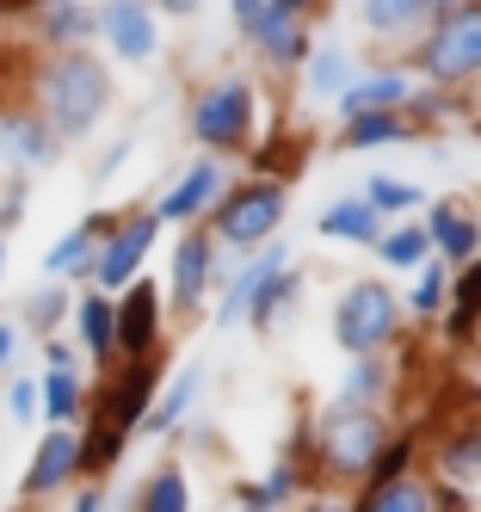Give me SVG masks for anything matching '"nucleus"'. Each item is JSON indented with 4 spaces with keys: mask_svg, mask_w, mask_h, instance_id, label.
Masks as SVG:
<instances>
[{
    "mask_svg": "<svg viewBox=\"0 0 481 512\" xmlns=\"http://www.w3.org/2000/svg\"><path fill=\"white\" fill-rule=\"evenodd\" d=\"M31 112L50 124L56 142H81L87 130H99L105 105H111V75L93 50H56L44 68L31 75Z\"/></svg>",
    "mask_w": 481,
    "mask_h": 512,
    "instance_id": "nucleus-1",
    "label": "nucleus"
},
{
    "mask_svg": "<svg viewBox=\"0 0 481 512\" xmlns=\"http://www.w3.org/2000/svg\"><path fill=\"white\" fill-rule=\"evenodd\" d=\"M155 229H161V216H124V223H111L105 229V241H99V253H93V290H124L136 272H142V260H148V247H155Z\"/></svg>",
    "mask_w": 481,
    "mask_h": 512,
    "instance_id": "nucleus-2",
    "label": "nucleus"
},
{
    "mask_svg": "<svg viewBox=\"0 0 481 512\" xmlns=\"http://www.w3.org/2000/svg\"><path fill=\"white\" fill-rule=\"evenodd\" d=\"M333 334H340L346 352H370V346H383L395 334V297L383 284H358L346 290V303L340 315H333Z\"/></svg>",
    "mask_w": 481,
    "mask_h": 512,
    "instance_id": "nucleus-3",
    "label": "nucleus"
},
{
    "mask_svg": "<svg viewBox=\"0 0 481 512\" xmlns=\"http://www.w3.org/2000/svg\"><path fill=\"white\" fill-rule=\"evenodd\" d=\"M278 216H284V192L266 186V179H253V186H241L235 198H222L216 235L235 241V247H247V241H266V235L278 229Z\"/></svg>",
    "mask_w": 481,
    "mask_h": 512,
    "instance_id": "nucleus-4",
    "label": "nucleus"
},
{
    "mask_svg": "<svg viewBox=\"0 0 481 512\" xmlns=\"http://www.w3.org/2000/svg\"><path fill=\"white\" fill-rule=\"evenodd\" d=\"M481 68V7H457L438 25V38L426 44V75L438 81H463Z\"/></svg>",
    "mask_w": 481,
    "mask_h": 512,
    "instance_id": "nucleus-5",
    "label": "nucleus"
},
{
    "mask_svg": "<svg viewBox=\"0 0 481 512\" xmlns=\"http://www.w3.org/2000/svg\"><path fill=\"white\" fill-rule=\"evenodd\" d=\"M99 38L111 44L118 62H155L161 25H155V13H148V0H105L99 7Z\"/></svg>",
    "mask_w": 481,
    "mask_h": 512,
    "instance_id": "nucleus-6",
    "label": "nucleus"
},
{
    "mask_svg": "<svg viewBox=\"0 0 481 512\" xmlns=\"http://www.w3.org/2000/svg\"><path fill=\"white\" fill-rule=\"evenodd\" d=\"M247 124H253V93L241 81H222L192 105V130H198V142H210V149H235L247 136Z\"/></svg>",
    "mask_w": 481,
    "mask_h": 512,
    "instance_id": "nucleus-7",
    "label": "nucleus"
},
{
    "mask_svg": "<svg viewBox=\"0 0 481 512\" xmlns=\"http://www.w3.org/2000/svg\"><path fill=\"white\" fill-rule=\"evenodd\" d=\"M74 475H81V438H74L68 426H50V432H44V445H37V451H31V463H25L19 494H25V500L62 494Z\"/></svg>",
    "mask_w": 481,
    "mask_h": 512,
    "instance_id": "nucleus-8",
    "label": "nucleus"
},
{
    "mask_svg": "<svg viewBox=\"0 0 481 512\" xmlns=\"http://www.w3.org/2000/svg\"><path fill=\"white\" fill-rule=\"evenodd\" d=\"M155 383H161V371H155V358H130V371L105 389V408H99V426L105 432H118V438H130L136 426H142V414L155 408Z\"/></svg>",
    "mask_w": 481,
    "mask_h": 512,
    "instance_id": "nucleus-9",
    "label": "nucleus"
},
{
    "mask_svg": "<svg viewBox=\"0 0 481 512\" xmlns=\"http://www.w3.org/2000/svg\"><path fill=\"white\" fill-rule=\"evenodd\" d=\"M321 451L333 469H364L370 457H377V420H370V408H333L321 420Z\"/></svg>",
    "mask_w": 481,
    "mask_h": 512,
    "instance_id": "nucleus-10",
    "label": "nucleus"
},
{
    "mask_svg": "<svg viewBox=\"0 0 481 512\" xmlns=\"http://www.w3.org/2000/svg\"><path fill=\"white\" fill-rule=\"evenodd\" d=\"M161 340V290L130 278L124 284V303H118V352L124 358H148Z\"/></svg>",
    "mask_w": 481,
    "mask_h": 512,
    "instance_id": "nucleus-11",
    "label": "nucleus"
},
{
    "mask_svg": "<svg viewBox=\"0 0 481 512\" xmlns=\"http://www.w3.org/2000/svg\"><path fill=\"white\" fill-rule=\"evenodd\" d=\"M56 149H62V142L50 136V124L37 112H0V167H19V173L50 167Z\"/></svg>",
    "mask_w": 481,
    "mask_h": 512,
    "instance_id": "nucleus-12",
    "label": "nucleus"
},
{
    "mask_svg": "<svg viewBox=\"0 0 481 512\" xmlns=\"http://www.w3.org/2000/svg\"><path fill=\"white\" fill-rule=\"evenodd\" d=\"M37 38L50 50H87V38H99V7L87 0H37Z\"/></svg>",
    "mask_w": 481,
    "mask_h": 512,
    "instance_id": "nucleus-13",
    "label": "nucleus"
},
{
    "mask_svg": "<svg viewBox=\"0 0 481 512\" xmlns=\"http://www.w3.org/2000/svg\"><path fill=\"white\" fill-rule=\"evenodd\" d=\"M105 216H87L81 229H68L50 253H44V278L50 284H62V278H87L93 272V253H99V241H105Z\"/></svg>",
    "mask_w": 481,
    "mask_h": 512,
    "instance_id": "nucleus-14",
    "label": "nucleus"
},
{
    "mask_svg": "<svg viewBox=\"0 0 481 512\" xmlns=\"http://www.w3.org/2000/svg\"><path fill=\"white\" fill-rule=\"evenodd\" d=\"M216 192H222V167H216V161H198V167H192V173H185L179 186L161 198V210H155V216H161V223H192L198 210H210V198H216Z\"/></svg>",
    "mask_w": 481,
    "mask_h": 512,
    "instance_id": "nucleus-15",
    "label": "nucleus"
},
{
    "mask_svg": "<svg viewBox=\"0 0 481 512\" xmlns=\"http://www.w3.org/2000/svg\"><path fill=\"white\" fill-rule=\"evenodd\" d=\"M81 408H87L81 371H44V377H37V414H44L50 426H74Z\"/></svg>",
    "mask_w": 481,
    "mask_h": 512,
    "instance_id": "nucleus-16",
    "label": "nucleus"
},
{
    "mask_svg": "<svg viewBox=\"0 0 481 512\" xmlns=\"http://www.w3.org/2000/svg\"><path fill=\"white\" fill-rule=\"evenodd\" d=\"M74 327H81L93 358H118V303H111L105 290H87V297L74 303Z\"/></svg>",
    "mask_w": 481,
    "mask_h": 512,
    "instance_id": "nucleus-17",
    "label": "nucleus"
},
{
    "mask_svg": "<svg viewBox=\"0 0 481 512\" xmlns=\"http://www.w3.org/2000/svg\"><path fill=\"white\" fill-rule=\"evenodd\" d=\"M204 284H210V241L192 235V241H179V253H173V303L179 309H198L204 303Z\"/></svg>",
    "mask_w": 481,
    "mask_h": 512,
    "instance_id": "nucleus-18",
    "label": "nucleus"
},
{
    "mask_svg": "<svg viewBox=\"0 0 481 512\" xmlns=\"http://www.w3.org/2000/svg\"><path fill=\"white\" fill-rule=\"evenodd\" d=\"M321 235H340V241H377V210L346 198V204H333L321 210Z\"/></svg>",
    "mask_w": 481,
    "mask_h": 512,
    "instance_id": "nucleus-19",
    "label": "nucleus"
},
{
    "mask_svg": "<svg viewBox=\"0 0 481 512\" xmlns=\"http://www.w3.org/2000/svg\"><path fill=\"white\" fill-rule=\"evenodd\" d=\"M426 235H432L444 253H451V260H469V253H475V223H463V210H457V204H438Z\"/></svg>",
    "mask_w": 481,
    "mask_h": 512,
    "instance_id": "nucleus-20",
    "label": "nucleus"
},
{
    "mask_svg": "<svg viewBox=\"0 0 481 512\" xmlns=\"http://www.w3.org/2000/svg\"><path fill=\"white\" fill-rule=\"evenodd\" d=\"M278 266H284V247H272V253H259V260H253V266H247V272L235 278V290H229V303H222V321H235V315H241V309L253 303V290L266 284V278H272Z\"/></svg>",
    "mask_w": 481,
    "mask_h": 512,
    "instance_id": "nucleus-21",
    "label": "nucleus"
},
{
    "mask_svg": "<svg viewBox=\"0 0 481 512\" xmlns=\"http://www.w3.org/2000/svg\"><path fill=\"white\" fill-rule=\"evenodd\" d=\"M192 395H198V371H179V383L155 401V414H142V426H148V432L179 426V420H185V408H192Z\"/></svg>",
    "mask_w": 481,
    "mask_h": 512,
    "instance_id": "nucleus-22",
    "label": "nucleus"
},
{
    "mask_svg": "<svg viewBox=\"0 0 481 512\" xmlns=\"http://www.w3.org/2000/svg\"><path fill=\"white\" fill-rule=\"evenodd\" d=\"M364 512H432V494L420 482H383L364 500Z\"/></svg>",
    "mask_w": 481,
    "mask_h": 512,
    "instance_id": "nucleus-23",
    "label": "nucleus"
},
{
    "mask_svg": "<svg viewBox=\"0 0 481 512\" xmlns=\"http://www.w3.org/2000/svg\"><path fill=\"white\" fill-rule=\"evenodd\" d=\"M142 512H185V475L167 463L148 475V488H142Z\"/></svg>",
    "mask_w": 481,
    "mask_h": 512,
    "instance_id": "nucleus-24",
    "label": "nucleus"
},
{
    "mask_svg": "<svg viewBox=\"0 0 481 512\" xmlns=\"http://www.w3.org/2000/svg\"><path fill=\"white\" fill-rule=\"evenodd\" d=\"M395 99H407V81L401 75H370V81H358L346 93V112L358 118V112H370V105H395Z\"/></svg>",
    "mask_w": 481,
    "mask_h": 512,
    "instance_id": "nucleus-25",
    "label": "nucleus"
},
{
    "mask_svg": "<svg viewBox=\"0 0 481 512\" xmlns=\"http://www.w3.org/2000/svg\"><path fill=\"white\" fill-rule=\"evenodd\" d=\"M118 457H124V438H118V432L93 426V432L81 438V475H93V482H99V475H105L111 463H118Z\"/></svg>",
    "mask_w": 481,
    "mask_h": 512,
    "instance_id": "nucleus-26",
    "label": "nucleus"
},
{
    "mask_svg": "<svg viewBox=\"0 0 481 512\" xmlns=\"http://www.w3.org/2000/svg\"><path fill=\"white\" fill-rule=\"evenodd\" d=\"M432 7H444V0H364V19L370 25H407L414 13H432Z\"/></svg>",
    "mask_w": 481,
    "mask_h": 512,
    "instance_id": "nucleus-27",
    "label": "nucleus"
},
{
    "mask_svg": "<svg viewBox=\"0 0 481 512\" xmlns=\"http://www.w3.org/2000/svg\"><path fill=\"white\" fill-rule=\"evenodd\" d=\"M395 136H407V124H395V118H370V112H358L352 118V130H346V142H352V149H370V142H395Z\"/></svg>",
    "mask_w": 481,
    "mask_h": 512,
    "instance_id": "nucleus-28",
    "label": "nucleus"
},
{
    "mask_svg": "<svg viewBox=\"0 0 481 512\" xmlns=\"http://www.w3.org/2000/svg\"><path fill=\"white\" fill-rule=\"evenodd\" d=\"M426 241H432V235H426L420 223H414V229H395V235L383 241V260H389V266H420V253H426Z\"/></svg>",
    "mask_w": 481,
    "mask_h": 512,
    "instance_id": "nucleus-29",
    "label": "nucleus"
},
{
    "mask_svg": "<svg viewBox=\"0 0 481 512\" xmlns=\"http://www.w3.org/2000/svg\"><path fill=\"white\" fill-rule=\"evenodd\" d=\"M68 315V297H62V284H50V290H37V297L25 303V321L31 327H44V334H50V327Z\"/></svg>",
    "mask_w": 481,
    "mask_h": 512,
    "instance_id": "nucleus-30",
    "label": "nucleus"
},
{
    "mask_svg": "<svg viewBox=\"0 0 481 512\" xmlns=\"http://www.w3.org/2000/svg\"><path fill=\"white\" fill-rule=\"evenodd\" d=\"M7 420L13 426H31L37 420V377H13L7 383Z\"/></svg>",
    "mask_w": 481,
    "mask_h": 512,
    "instance_id": "nucleus-31",
    "label": "nucleus"
},
{
    "mask_svg": "<svg viewBox=\"0 0 481 512\" xmlns=\"http://www.w3.org/2000/svg\"><path fill=\"white\" fill-rule=\"evenodd\" d=\"M444 469H451L457 482H481V438H457V445L444 451Z\"/></svg>",
    "mask_w": 481,
    "mask_h": 512,
    "instance_id": "nucleus-32",
    "label": "nucleus"
},
{
    "mask_svg": "<svg viewBox=\"0 0 481 512\" xmlns=\"http://www.w3.org/2000/svg\"><path fill=\"white\" fill-rule=\"evenodd\" d=\"M370 210H401V204H420V192L414 186H395V179H370V198H364Z\"/></svg>",
    "mask_w": 481,
    "mask_h": 512,
    "instance_id": "nucleus-33",
    "label": "nucleus"
},
{
    "mask_svg": "<svg viewBox=\"0 0 481 512\" xmlns=\"http://www.w3.org/2000/svg\"><path fill=\"white\" fill-rule=\"evenodd\" d=\"M475 315H481V272H469V278H463V290H457V321H451V327L463 334Z\"/></svg>",
    "mask_w": 481,
    "mask_h": 512,
    "instance_id": "nucleus-34",
    "label": "nucleus"
},
{
    "mask_svg": "<svg viewBox=\"0 0 481 512\" xmlns=\"http://www.w3.org/2000/svg\"><path fill=\"white\" fill-rule=\"evenodd\" d=\"M309 81H315V93H333V87L346 81V56H333V50H327V56L309 68Z\"/></svg>",
    "mask_w": 481,
    "mask_h": 512,
    "instance_id": "nucleus-35",
    "label": "nucleus"
},
{
    "mask_svg": "<svg viewBox=\"0 0 481 512\" xmlns=\"http://www.w3.org/2000/svg\"><path fill=\"white\" fill-rule=\"evenodd\" d=\"M438 297H444V278H438V272H426V278L414 284V309L426 315V309H438Z\"/></svg>",
    "mask_w": 481,
    "mask_h": 512,
    "instance_id": "nucleus-36",
    "label": "nucleus"
},
{
    "mask_svg": "<svg viewBox=\"0 0 481 512\" xmlns=\"http://www.w3.org/2000/svg\"><path fill=\"white\" fill-rule=\"evenodd\" d=\"M401 463H407V445L383 451V463H377V488H383V482H395V475H401Z\"/></svg>",
    "mask_w": 481,
    "mask_h": 512,
    "instance_id": "nucleus-37",
    "label": "nucleus"
},
{
    "mask_svg": "<svg viewBox=\"0 0 481 512\" xmlns=\"http://www.w3.org/2000/svg\"><path fill=\"white\" fill-rule=\"evenodd\" d=\"M13 358H19V327H13V321H0V371H7Z\"/></svg>",
    "mask_w": 481,
    "mask_h": 512,
    "instance_id": "nucleus-38",
    "label": "nucleus"
},
{
    "mask_svg": "<svg viewBox=\"0 0 481 512\" xmlns=\"http://www.w3.org/2000/svg\"><path fill=\"white\" fill-rule=\"evenodd\" d=\"M44 371H74V352L50 340V346H44Z\"/></svg>",
    "mask_w": 481,
    "mask_h": 512,
    "instance_id": "nucleus-39",
    "label": "nucleus"
},
{
    "mask_svg": "<svg viewBox=\"0 0 481 512\" xmlns=\"http://www.w3.org/2000/svg\"><path fill=\"white\" fill-rule=\"evenodd\" d=\"M259 13H266V0H235V19H241V31H253V25H259Z\"/></svg>",
    "mask_w": 481,
    "mask_h": 512,
    "instance_id": "nucleus-40",
    "label": "nucleus"
},
{
    "mask_svg": "<svg viewBox=\"0 0 481 512\" xmlns=\"http://www.w3.org/2000/svg\"><path fill=\"white\" fill-rule=\"evenodd\" d=\"M68 512H105V494L99 488H87V494H74V506Z\"/></svg>",
    "mask_w": 481,
    "mask_h": 512,
    "instance_id": "nucleus-41",
    "label": "nucleus"
},
{
    "mask_svg": "<svg viewBox=\"0 0 481 512\" xmlns=\"http://www.w3.org/2000/svg\"><path fill=\"white\" fill-rule=\"evenodd\" d=\"M155 7H167V13H192L198 0H155Z\"/></svg>",
    "mask_w": 481,
    "mask_h": 512,
    "instance_id": "nucleus-42",
    "label": "nucleus"
},
{
    "mask_svg": "<svg viewBox=\"0 0 481 512\" xmlns=\"http://www.w3.org/2000/svg\"><path fill=\"white\" fill-rule=\"evenodd\" d=\"M0 272H7V235H0Z\"/></svg>",
    "mask_w": 481,
    "mask_h": 512,
    "instance_id": "nucleus-43",
    "label": "nucleus"
},
{
    "mask_svg": "<svg viewBox=\"0 0 481 512\" xmlns=\"http://www.w3.org/2000/svg\"><path fill=\"white\" fill-rule=\"evenodd\" d=\"M321 512H340V506H321Z\"/></svg>",
    "mask_w": 481,
    "mask_h": 512,
    "instance_id": "nucleus-44",
    "label": "nucleus"
}]
</instances>
